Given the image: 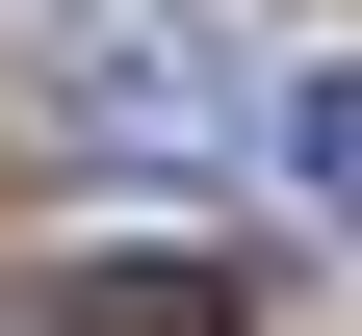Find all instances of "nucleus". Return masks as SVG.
I'll return each instance as SVG.
<instances>
[{"label":"nucleus","instance_id":"f257e3e1","mask_svg":"<svg viewBox=\"0 0 362 336\" xmlns=\"http://www.w3.org/2000/svg\"><path fill=\"white\" fill-rule=\"evenodd\" d=\"M26 104H52V156H129V181H207V156H259V78L207 52V0H52Z\"/></svg>","mask_w":362,"mask_h":336},{"label":"nucleus","instance_id":"f03ea898","mask_svg":"<svg viewBox=\"0 0 362 336\" xmlns=\"http://www.w3.org/2000/svg\"><path fill=\"white\" fill-rule=\"evenodd\" d=\"M52 336H259V259H181V233H129V259L52 284Z\"/></svg>","mask_w":362,"mask_h":336},{"label":"nucleus","instance_id":"7ed1b4c3","mask_svg":"<svg viewBox=\"0 0 362 336\" xmlns=\"http://www.w3.org/2000/svg\"><path fill=\"white\" fill-rule=\"evenodd\" d=\"M285 181L362 233V52H310V78H285Z\"/></svg>","mask_w":362,"mask_h":336},{"label":"nucleus","instance_id":"20e7f679","mask_svg":"<svg viewBox=\"0 0 362 336\" xmlns=\"http://www.w3.org/2000/svg\"><path fill=\"white\" fill-rule=\"evenodd\" d=\"M0 336H52V311H0Z\"/></svg>","mask_w":362,"mask_h":336}]
</instances>
